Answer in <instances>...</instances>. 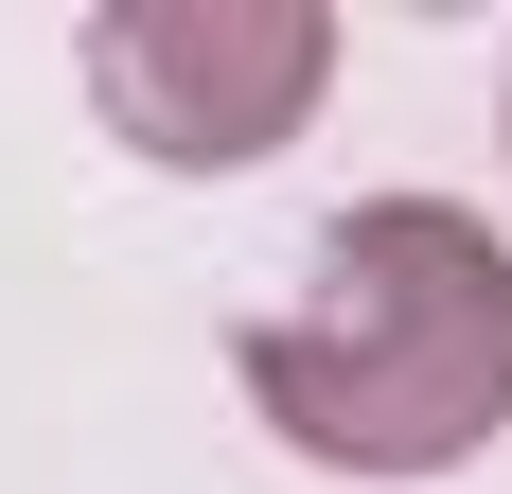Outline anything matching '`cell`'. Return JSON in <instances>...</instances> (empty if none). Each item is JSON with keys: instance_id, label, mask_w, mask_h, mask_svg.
<instances>
[{"instance_id": "cell-2", "label": "cell", "mask_w": 512, "mask_h": 494, "mask_svg": "<svg viewBox=\"0 0 512 494\" xmlns=\"http://www.w3.org/2000/svg\"><path fill=\"white\" fill-rule=\"evenodd\" d=\"M336 71L318 0H124L89 18V89L142 159H265Z\"/></svg>"}, {"instance_id": "cell-1", "label": "cell", "mask_w": 512, "mask_h": 494, "mask_svg": "<svg viewBox=\"0 0 512 494\" xmlns=\"http://www.w3.org/2000/svg\"><path fill=\"white\" fill-rule=\"evenodd\" d=\"M248 389L283 442L424 477L477 424H512V247L460 195H371L318 247V300L248 336Z\"/></svg>"}]
</instances>
